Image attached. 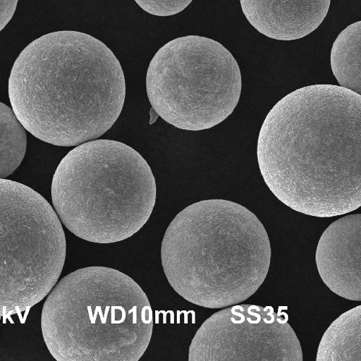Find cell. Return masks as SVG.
Masks as SVG:
<instances>
[{
    "mask_svg": "<svg viewBox=\"0 0 361 361\" xmlns=\"http://www.w3.org/2000/svg\"><path fill=\"white\" fill-rule=\"evenodd\" d=\"M331 0H240L257 31L270 39L295 41L313 32L326 18Z\"/></svg>",
    "mask_w": 361,
    "mask_h": 361,
    "instance_id": "10",
    "label": "cell"
},
{
    "mask_svg": "<svg viewBox=\"0 0 361 361\" xmlns=\"http://www.w3.org/2000/svg\"><path fill=\"white\" fill-rule=\"evenodd\" d=\"M45 344L57 361H138L154 331L142 288L120 271H75L48 295L42 313Z\"/></svg>",
    "mask_w": 361,
    "mask_h": 361,
    "instance_id": "4",
    "label": "cell"
},
{
    "mask_svg": "<svg viewBox=\"0 0 361 361\" xmlns=\"http://www.w3.org/2000/svg\"><path fill=\"white\" fill-rule=\"evenodd\" d=\"M12 108L25 130L51 145L78 146L104 135L121 114L125 75L95 37L52 32L28 44L8 82Z\"/></svg>",
    "mask_w": 361,
    "mask_h": 361,
    "instance_id": "2",
    "label": "cell"
},
{
    "mask_svg": "<svg viewBox=\"0 0 361 361\" xmlns=\"http://www.w3.org/2000/svg\"><path fill=\"white\" fill-rule=\"evenodd\" d=\"M149 114H150L149 124L152 125L156 123L157 119L158 116H159L156 112V111L154 109V108H152V110H150Z\"/></svg>",
    "mask_w": 361,
    "mask_h": 361,
    "instance_id": "16",
    "label": "cell"
},
{
    "mask_svg": "<svg viewBox=\"0 0 361 361\" xmlns=\"http://www.w3.org/2000/svg\"><path fill=\"white\" fill-rule=\"evenodd\" d=\"M236 60L221 44L200 36L177 38L150 62L146 89L150 104L165 122L200 131L223 123L242 93Z\"/></svg>",
    "mask_w": 361,
    "mask_h": 361,
    "instance_id": "6",
    "label": "cell"
},
{
    "mask_svg": "<svg viewBox=\"0 0 361 361\" xmlns=\"http://www.w3.org/2000/svg\"><path fill=\"white\" fill-rule=\"evenodd\" d=\"M56 210L37 192L0 179V317L27 314L57 284L66 233Z\"/></svg>",
    "mask_w": 361,
    "mask_h": 361,
    "instance_id": "7",
    "label": "cell"
},
{
    "mask_svg": "<svg viewBox=\"0 0 361 361\" xmlns=\"http://www.w3.org/2000/svg\"><path fill=\"white\" fill-rule=\"evenodd\" d=\"M315 260L330 290L361 302V214L344 216L331 224L320 237Z\"/></svg>",
    "mask_w": 361,
    "mask_h": 361,
    "instance_id": "9",
    "label": "cell"
},
{
    "mask_svg": "<svg viewBox=\"0 0 361 361\" xmlns=\"http://www.w3.org/2000/svg\"><path fill=\"white\" fill-rule=\"evenodd\" d=\"M0 178L11 175L21 164L27 147L26 130L13 109L0 104Z\"/></svg>",
    "mask_w": 361,
    "mask_h": 361,
    "instance_id": "13",
    "label": "cell"
},
{
    "mask_svg": "<svg viewBox=\"0 0 361 361\" xmlns=\"http://www.w3.org/2000/svg\"><path fill=\"white\" fill-rule=\"evenodd\" d=\"M51 199L63 225L97 244L122 242L152 216L157 184L135 149L111 140H94L71 150L53 176Z\"/></svg>",
    "mask_w": 361,
    "mask_h": 361,
    "instance_id": "5",
    "label": "cell"
},
{
    "mask_svg": "<svg viewBox=\"0 0 361 361\" xmlns=\"http://www.w3.org/2000/svg\"><path fill=\"white\" fill-rule=\"evenodd\" d=\"M136 4L147 13L169 17L183 12L192 0H135Z\"/></svg>",
    "mask_w": 361,
    "mask_h": 361,
    "instance_id": "14",
    "label": "cell"
},
{
    "mask_svg": "<svg viewBox=\"0 0 361 361\" xmlns=\"http://www.w3.org/2000/svg\"><path fill=\"white\" fill-rule=\"evenodd\" d=\"M268 234L245 207L224 200L194 203L169 226L161 245L165 276L188 302L223 309L245 302L270 266Z\"/></svg>",
    "mask_w": 361,
    "mask_h": 361,
    "instance_id": "3",
    "label": "cell"
},
{
    "mask_svg": "<svg viewBox=\"0 0 361 361\" xmlns=\"http://www.w3.org/2000/svg\"><path fill=\"white\" fill-rule=\"evenodd\" d=\"M257 160L269 190L295 212H354L361 207V96L334 85L295 90L267 114Z\"/></svg>",
    "mask_w": 361,
    "mask_h": 361,
    "instance_id": "1",
    "label": "cell"
},
{
    "mask_svg": "<svg viewBox=\"0 0 361 361\" xmlns=\"http://www.w3.org/2000/svg\"><path fill=\"white\" fill-rule=\"evenodd\" d=\"M331 68L341 87L361 96V21L338 35L331 51Z\"/></svg>",
    "mask_w": 361,
    "mask_h": 361,
    "instance_id": "12",
    "label": "cell"
},
{
    "mask_svg": "<svg viewBox=\"0 0 361 361\" xmlns=\"http://www.w3.org/2000/svg\"><path fill=\"white\" fill-rule=\"evenodd\" d=\"M18 0H0V31L9 23L16 11Z\"/></svg>",
    "mask_w": 361,
    "mask_h": 361,
    "instance_id": "15",
    "label": "cell"
},
{
    "mask_svg": "<svg viewBox=\"0 0 361 361\" xmlns=\"http://www.w3.org/2000/svg\"><path fill=\"white\" fill-rule=\"evenodd\" d=\"M283 314L250 305L222 310L197 330L189 361H303L302 346Z\"/></svg>",
    "mask_w": 361,
    "mask_h": 361,
    "instance_id": "8",
    "label": "cell"
},
{
    "mask_svg": "<svg viewBox=\"0 0 361 361\" xmlns=\"http://www.w3.org/2000/svg\"><path fill=\"white\" fill-rule=\"evenodd\" d=\"M317 361H361V305L336 319L319 343Z\"/></svg>",
    "mask_w": 361,
    "mask_h": 361,
    "instance_id": "11",
    "label": "cell"
}]
</instances>
